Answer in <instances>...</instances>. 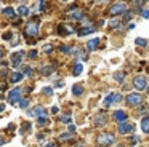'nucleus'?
Returning a JSON list of instances; mask_svg holds the SVG:
<instances>
[{"instance_id":"f8f14e48","label":"nucleus","mask_w":149,"mask_h":147,"mask_svg":"<svg viewBox=\"0 0 149 147\" xmlns=\"http://www.w3.org/2000/svg\"><path fill=\"white\" fill-rule=\"evenodd\" d=\"M87 46H88V50H90V51L96 50V48L100 46V38H91V40H88Z\"/></svg>"},{"instance_id":"ddd939ff","label":"nucleus","mask_w":149,"mask_h":147,"mask_svg":"<svg viewBox=\"0 0 149 147\" xmlns=\"http://www.w3.org/2000/svg\"><path fill=\"white\" fill-rule=\"evenodd\" d=\"M106 123H107V117H106V115H98V117L95 118V125H96V126H104Z\"/></svg>"},{"instance_id":"79ce46f5","label":"nucleus","mask_w":149,"mask_h":147,"mask_svg":"<svg viewBox=\"0 0 149 147\" xmlns=\"http://www.w3.org/2000/svg\"><path fill=\"white\" fill-rule=\"evenodd\" d=\"M47 147H56V146H55V144H48Z\"/></svg>"},{"instance_id":"72a5a7b5","label":"nucleus","mask_w":149,"mask_h":147,"mask_svg":"<svg viewBox=\"0 0 149 147\" xmlns=\"http://www.w3.org/2000/svg\"><path fill=\"white\" fill-rule=\"evenodd\" d=\"M39 123H40V125H43V123H47V117H43V118H40V120H39Z\"/></svg>"},{"instance_id":"7c9ffc66","label":"nucleus","mask_w":149,"mask_h":147,"mask_svg":"<svg viewBox=\"0 0 149 147\" xmlns=\"http://www.w3.org/2000/svg\"><path fill=\"white\" fill-rule=\"evenodd\" d=\"M29 56L32 58V59H36V58H37V51H36V50H32V51L29 53Z\"/></svg>"},{"instance_id":"cd10ccee","label":"nucleus","mask_w":149,"mask_h":147,"mask_svg":"<svg viewBox=\"0 0 149 147\" xmlns=\"http://www.w3.org/2000/svg\"><path fill=\"white\" fill-rule=\"evenodd\" d=\"M43 51H45V53H50V51H53V46L52 45H45V46H43Z\"/></svg>"},{"instance_id":"e433bc0d","label":"nucleus","mask_w":149,"mask_h":147,"mask_svg":"<svg viewBox=\"0 0 149 147\" xmlns=\"http://www.w3.org/2000/svg\"><path fill=\"white\" fill-rule=\"evenodd\" d=\"M3 54H5V50H3V48H2V46H0V58L3 56Z\"/></svg>"},{"instance_id":"c85d7f7f","label":"nucleus","mask_w":149,"mask_h":147,"mask_svg":"<svg viewBox=\"0 0 149 147\" xmlns=\"http://www.w3.org/2000/svg\"><path fill=\"white\" fill-rule=\"evenodd\" d=\"M130 18H132V13H130V11H127V13H125V18H123V19H122V22H125V21H128V19H130Z\"/></svg>"},{"instance_id":"9d476101","label":"nucleus","mask_w":149,"mask_h":147,"mask_svg":"<svg viewBox=\"0 0 149 147\" xmlns=\"http://www.w3.org/2000/svg\"><path fill=\"white\" fill-rule=\"evenodd\" d=\"M31 115H34V117H40V118H43V117H47V109H45V107H42V105H37V107H34V109H32Z\"/></svg>"},{"instance_id":"473e14b6","label":"nucleus","mask_w":149,"mask_h":147,"mask_svg":"<svg viewBox=\"0 0 149 147\" xmlns=\"http://www.w3.org/2000/svg\"><path fill=\"white\" fill-rule=\"evenodd\" d=\"M143 16H144V18H149V10H144V11H143Z\"/></svg>"},{"instance_id":"1a4fd4ad","label":"nucleus","mask_w":149,"mask_h":147,"mask_svg":"<svg viewBox=\"0 0 149 147\" xmlns=\"http://www.w3.org/2000/svg\"><path fill=\"white\" fill-rule=\"evenodd\" d=\"M117 130H119L120 134H130L133 130H135V126H133V125H130V123H120Z\"/></svg>"},{"instance_id":"c03bdc74","label":"nucleus","mask_w":149,"mask_h":147,"mask_svg":"<svg viewBox=\"0 0 149 147\" xmlns=\"http://www.w3.org/2000/svg\"><path fill=\"white\" fill-rule=\"evenodd\" d=\"M130 2H136V0H130Z\"/></svg>"},{"instance_id":"bb28decb","label":"nucleus","mask_w":149,"mask_h":147,"mask_svg":"<svg viewBox=\"0 0 149 147\" xmlns=\"http://www.w3.org/2000/svg\"><path fill=\"white\" fill-rule=\"evenodd\" d=\"M138 141H139L138 136H133L132 139H130V144H132V146H135V144H138Z\"/></svg>"},{"instance_id":"412c9836","label":"nucleus","mask_w":149,"mask_h":147,"mask_svg":"<svg viewBox=\"0 0 149 147\" xmlns=\"http://www.w3.org/2000/svg\"><path fill=\"white\" fill-rule=\"evenodd\" d=\"M18 13H19L21 16H27V15H29V8L24 6V5H21L19 8H18Z\"/></svg>"},{"instance_id":"6ab92c4d","label":"nucleus","mask_w":149,"mask_h":147,"mask_svg":"<svg viewBox=\"0 0 149 147\" xmlns=\"http://www.w3.org/2000/svg\"><path fill=\"white\" fill-rule=\"evenodd\" d=\"M72 93H74V96H80L82 93H84V86L82 85H74L72 86Z\"/></svg>"},{"instance_id":"ea45409f","label":"nucleus","mask_w":149,"mask_h":147,"mask_svg":"<svg viewBox=\"0 0 149 147\" xmlns=\"http://www.w3.org/2000/svg\"><path fill=\"white\" fill-rule=\"evenodd\" d=\"M61 51H66V53H68V51H69V48H68V46H61Z\"/></svg>"},{"instance_id":"dca6fc26","label":"nucleus","mask_w":149,"mask_h":147,"mask_svg":"<svg viewBox=\"0 0 149 147\" xmlns=\"http://www.w3.org/2000/svg\"><path fill=\"white\" fill-rule=\"evenodd\" d=\"M141 130L144 131V133L149 134V117H144L141 120Z\"/></svg>"},{"instance_id":"f257e3e1","label":"nucleus","mask_w":149,"mask_h":147,"mask_svg":"<svg viewBox=\"0 0 149 147\" xmlns=\"http://www.w3.org/2000/svg\"><path fill=\"white\" fill-rule=\"evenodd\" d=\"M114 142H116L114 134L106 133V131H103V133H100L96 136V146L98 147H109V146H112Z\"/></svg>"},{"instance_id":"0eeeda50","label":"nucleus","mask_w":149,"mask_h":147,"mask_svg":"<svg viewBox=\"0 0 149 147\" xmlns=\"http://www.w3.org/2000/svg\"><path fill=\"white\" fill-rule=\"evenodd\" d=\"M120 101H122V94H120V93H111V94L104 99V104L112 105L114 102H120Z\"/></svg>"},{"instance_id":"37998d69","label":"nucleus","mask_w":149,"mask_h":147,"mask_svg":"<svg viewBox=\"0 0 149 147\" xmlns=\"http://www.w3.org/2000/svg\"><path fill=\"white\" fill-rule=\"evenodd\" d=\"M2 66H3V64H2V62H0V67H2Z\"/></svg>"},{"instance_id":"a18cd8bd","label":"nucleus","mask_w":149,"mask_h":147,"mask_svg":"<svg viewBox=\"0 0 149 147\" xmlns=\"http://www.w3.org/2000/svg\"><path fill=\"white\" fill-rule=\"evenodd\" d=\"M148 91H149V86H148Z\"/></svg>"},{"instance_id":"2eb2a0df","label":"nucleus","mask_w":149,"mask_h":147,"mask_svg":"<svg viewBox=\"0 0 149 147\" xmlns=\"http://www.w3.org/2000/svg\"><path fill=\"white\" fill-rule=\"evenodd\" d=\"M23 74H21V72H13V74H11V75H10V82L11 83H18V82H21V80H23Z\"/></svg>"},{"instance_id":"39448f33","label":"nucleus","mask_w":149,"mask_h":147,"mask_svg":"<svg viewBox=\"0 0 149 147\" xmlns=\"http://www.w3.org/2000/svg\"><path fill=\"white\" fill-rule=\"evenodd\" d=\"M146 83H148V78L143 77V75H138V77L133 78V85H135V88L138 89V91H141V89L146 88Z\"/></svg>"},{"instance_id":"c9c22d12","label":"nucleus","mask_w":149,"mask_h":147,"mask_svg":"<svg viewBox=\"0 0 149 147\" xmlns=\"http://www.w3.org/2000/svg\"><path fill=\"white\" fill-rule=\"evenodd\" d=\"M45 6H47V3L42 0V3H40V10H45Z\"/></svg>"},{"instance_id":"9b49d317","label":"nucleus","mask_w":149,"mask_h":147,"mask_svg":"<svg viewBox=\"0 0 149 147\" xmlns=\"http://www.w3.org/2000/svg\"><path fill=\"white\" fill-rule=\"evenodd\" d=\"M127 112L125 110H116L114 112V120H117L119 123H125L127 121Z\"/></svg>"},{"instance_id":"58836bf2","label":"nucleus","mask_w":149,"mask_h":147,"mask_svg":"<svg viewBox=\"0 0 149 147\" xmlns=\"http://www.w3.org/2000/svg\"><path fill=\"white\" fill-rule=\"evenodd\" d=\"M74 131H75V128L71 125V126H69V133H74Z\"/></svg>"},{"instance_id":"b1692460","label":"nucleus","mask_w":149,"mask_h":147,"mask_svg":"<svg viewBox=\"0 0 149 147\" xmlns=\"http://www.w3.org/2000/svg\"><path fill=\"white\" fill-rule=\"evenodd\" d=\"M122 24V19H111L109 21V27H117Z\"/></svg>"},{"instance_id":"f704fd0d","label":"nucleus","mask_w":149,"mask_h":147,"mask_svg":"<svg viewBox=\"0 0 149 147\" xmlns=\"http://www.w3.org/2000/svg\"><path fill=\"white\" fill-rule=\"evenodd\" d=\"M43 91H45L47 94H52V93H53V91H52V88H45V89H43Z\"/></svg>"},{"instance_id":"4c0bfd02","label":"nucleus","mask_w":149,"mask_h":147,"mask_svg":"<svg viewBox=\"0 0 149 147\" xmlns=\"http://www.w3.org/2000/svg\"><path fill=\"white\" fill-rule=\"evenodd\" d=\"M5 110V104H2V102H0V112H3Z\"/></svg>"},{"instance_id":"a878e982","label":"nucleus","mask_w":149,"mask_h":147,"mask_svg":"<svg viewBox=\"0 0 149 147\" xmlns=\"http://www.w3.org/2000/svg\"><path fill=\"white\" fill-rule=\"evenodd\" d=\"M19 102H21V104H19V107H21V109H26L27 105H29V101H27V99H21Z\"/></svg>"},{"instance_id":"6e6552de","label":"nucleus","mask_w":149,"mask_h":147,"mask_svg":"<svg viewBox=\"0 0 149 147\" xmlns=\"http://www.w3.org/2000/svg\"><path fill=\"white\" fill-rule=\"evenodd\" d=\"M24 58V51H16V53L11 54V64H13V67H18L21 64V61H23Z\"/></svg>"},{"instance_id":"f03ea898","label":"nucleus","mask_w":149,"mask_h":147,"mask_svg":"<svg viewBox=\"0 0 149 147\" xmlns=\"http://www.w3.org/2000/svg\"><path fill=\"white\" fill-rule=\"evenodd\" d=\"M122 13H127V5L122 2H119V3H114V5L111 6L107 15L109 16H119V15H122Z\"/></svg>"},{"instance_id":"4468645a","label":"nucleus","mask_w":149,"mask_h":147,"mask_svg":"<svg viewBox=\"0 0 149 147\" xmlns=\"http://www.w3.org/2000/svg\"><path fill=\"white\" fill-rule=\"evenodd\" d=\"M69 18L74 19V21H79V19H84V13H82L80 10H75V11L69 13Z\"/></svg>"},{"instance_id":"aec40b11","label":"nucleus","mask_w":149,"mask_h":147,"mask_svg":"<svg viewBox=\"0 0 149 147\" xmlns=\"http://www.w3.org/2000/svg\"><path fill=\"white\" fill-rule=\"evenodd\" d=\"M2 13H3L7 18H13V16H15V10L11 8V6H7V8H3V11H2Z\"/></svg>"},{"instance_id":"49530a36","label":"nucleus","mask_w":149,"mask_h":147,"mask_svg":"<svg viewBox=\"0 0 149 147\" xmlns=\"http://www.w3.org/2000/svg\"><path fill=\"white\" fill-rule=\"evenodd\" d=\"M120 147H122V146H120Z\"/></svg>"},{"instance_id":"a211bd4d","label":"nucleus","mask_w":149,"mask_h":147,"mask_svg":"<svg viewBox=\"0 0 149 147\" xmlns=\"http://www.w3.org/2000/svg\"><path fill=\"white\" fill-rule=\"evenodd\" d=\"M82 70H84V66H82L80 62L74 64V69H72V74H74V75H80Z\"/></svg>"},{"instance_id":"f3484780","label":"nucleus","mask_w":149,"mask_h":147,"mask_svg":"<svg viewBox=\"0 0 149 147\" xmlns=\"http://www.w3.org/2000/svg\"><path fill=\"white\" fill-rule=\"evenodd\" d=\"M95 26H87L85 29H80L79 31V35H87V34H91V32H95Z\"/></svg>"},{"instance_id":"5701e85b","label":"nucleus","mask_w":149,"mask_h":147,"mask_svg":"<svg viewBox=\"0 0 149 147\" xmlns=\"http://www.w3.org/2000/svg\"><path fill=\"white\" fill-rule=\"evenodd\" d=\"M123 77H125V74H123V72H116V74H114V78H116L119 83L123 82Z\"/></svg>"},{"instance_id":"393cba45","label":"nucleus","mask_w":149,"mask_h":147,"mask_svg":"<svg viewBox=\"0 0 149 147\" xmlns=\"http://www.w3.org/2000/svg\"><path fill=\"white\" fill-rule=\"evenodd\" d=\"M135 43H136V45H139V46H146V45H148V42H146L144 38L138 37V38H136V40H135Z\"/></svg>"},{"instance_id":"a19ab883","label":"nucleus","mask_w":149,"mask_h":147,"mask_svg":"<svg viewBox=\"0 0 149 147\" xmlns=\"http://www.w3.org/2000/svg\"><path fill=\"white\" fill-rule=\"evenodd\" d=\"M2 144H3V137H0V146H2Z\"/></svg>"},{"instance_id":"c756f323","label":"nucleus","mask_w":149,"mask_h":147,"mask_svg":"<svg viewBox=\"0 0 149 147\" xmlns=\"http://www.w3.org/2000/svg\"><path fill=\"white\" fill-rule=\"evenodd\" d=\"M71 137H72V134H71V133H69V134H63V136H61V141H66V139H71Z\"/></svg>"},{"instance_id":"4be33fe9","label":"nucleus","mask_w":149,"mask_h":147,"mask_svg":"<svg viewBox=\"0 0 149 147\" xmlns=\"http://www.w3.org/2000/svg\"><path fill=\"white\" fill-rule=\"evenodd\" d=\"M40 72H42L43 75H48V74L53 72V67L52 66H45V67H42V69H40Z\"/></svg>"},{"instance_id":"423d86ee","label":"nucleus","mask_w":149,"mask_h":147,"mask_svg":"<svg viewBox=\"0 0 149 147\" xmlns=\"http://www.w3.org/2000/svg\"><path fill=\"white\" fill-rule=\"evenodd\" d=\"M21 101V89L19 88H15L10 91V94H8V102L10 104H16V102Z\"/></svg>"},{"instance_id":"20e7f679","label":"nucleus","mask_w":149,"mask_h":147,"mask_svg":"<svg viewBox=\"0 0 149 147\" xmlns=\"http://www.w3.org/2000/svg\"><path fill=\"white\" fill-rule=\"evenodd\" d=\"M26 34L31 35V37H36L39 34V22L37 21H31L29 24L26 26Z\"/></svg>"},{"instance_id":"2f4dec72","label":"nucleus","mask_w":149,"mask_h":147,"mask_svg":"<svg viewBox=\"0 0 149 147\" xmlns=\"http://www.w3.org/2000/svg\"><path fill=\"white\" fill-rule=\"evenodd\" d=\"M61 120H63V121H64V123H71V118H69V117H68V115H66V117H63V118H61Z\"/></svg>"},{"instance_id":"7ed1b4c3","label":"nucleus","mask_w":149,"mask_h":147,"mask_svg":"<svg viewBox=\"0 0 149 147\" xmlns=\"http://www.w3.org/2000/svg\"><path fill=\"white\" fill-rule=\"evenodd\" d=\"M143 102V96L139 93H132V94L127 96V104L135 107V105H139Z\"/></svg>"}]
</instances>
